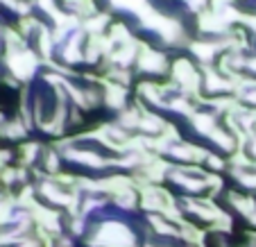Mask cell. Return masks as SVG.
Wrapping results in <instances>:
<instances>
[{"mask_svg":"<svg viewBox=\"0 0 256 247\" xmlns=\"http://www.w3.org/2000/svg\"><path fill=\"white\" fill-rule=\"evenodd\" d=\"M30 132V127L20 120L18 116L12 118V120H5L0 125V136L2 138H10V140H18V138H25Z\"/></svg>","mask_w":256,"mask_h":247,"instance_id":"8","label":"cell"},{"mask_svg":"<svg viewBox=\"0 0 256 247\" xmlns=\"http://www.w3.org/2000/svg\"><path fill=\"white\" fill-rule=\"evenodd\" d=\"M206 166L211 168V172H218V170L227 168V161H224L222 156H216V154L211 152V154H208V159H206Z\"/></svg>","mask_w":256,"mask_h":247,"instance_id":"12","label":"cell"},{"mask_svg":"<svg viewBox=\"0 0 256 247\" xmlns=\"http://www.w3.org/2000/svg\"><path fill=\"white\" fill-rule=\"evenodd\" d=\"M190 127H193L198 134L202 136H208L213 130L218 127V118H216V112H198L188 118Z\"/></svg>","mask_w":256,"mask_h":247,"instance_id":"6","label":"cell"},{"mask_svg":"<svg viewBox=\"0 0 256 247\" xmlns=\"http://www.w3.org/2000/svg\"><path fill=\"white\" fill-rule=\"evenodd\" d=\"M102 86H104V91H102V100H104L106 107L116 109V112L127 109V88L125 86L114 84V82H109V80H102Z\"/></svg>","mask_w":256,"mask_h":247,"instance_id":"4","label":"cell"},{"mask_svg":"<svg viewBox=\"0 0 256 247\" xmlns=\"http://www.w3.org/2000/svg\"><path fill=\"white\" fill-rule=\"evenodd\" d=\"M184 2L188 5V10L193 14H202L204 10H208V0H184Z\"/></svg>","mask_w":256,"mask_h":247,"instance_id":"13","label":"cell"},{"mask_svg":"<svg viewBox=\"0 0 256 247\" xmlns=\"http://www.w3.org/2000/svg\"><path fill=\"white\" fill-rule=\"evenodd\" d=\"M0 200H2V193H0Z\"/></svg>","mask_w":256,"mask_h":247,"instance_id":"17","label":"cell"},{"mask_svg":"<svg viewBox=\"0 0 256 247\" xmlns=\"http://www.w3.org/2000/svg\"><path fill=\"white\" fill-rule=\"evenodd\" d=\"M136 68H138L140 73H148V75H164L170 70L166 54L159 52V50H154V48H150L148 44L140 46L138 59H136Z\"/></svg>","mask_w":256,"mask_h":247,"instance_id":"2","label":"cell"},{"mask_svg":"<svg viewBox=\"0 0 256 247\" xmlns=\"http://www.w3.org/2000/svg\"><path fill=\"white\" fill-rule=\"evenodd\" d=\"M44 168L48 170V172H59V156L54 150H46L44 152Z\"/></svg>","mask_w":256,"mask_h":247,"instance_id":"11","label":"cell"},{"mask_svg":"<svg viewBox=\"0 0 256 247\" xmlns=\"http://www.w3.org/2000/svg\"><path fill=\"white\" fill-rule=\"evenodd\" d=\"M198 30L200 32H204V34H211V36L213 34H218V36L222 39V36H227L229 34L232 25H227L220 16L216 14V12L211 10V7H208V10H204L202 14H198Z\"/></svg>","mask_w":256,"mask_h":247,"instance_id":"3","label":"cell"},{"mask_svg":"<svg viewBox=\"0 0 256 247\" xmlns=\"http://www.w3.org/2000/svg\"><path fill=\"white\" fill-rule=\"evenodd\" d=\"M145 247H164V245H145Z\"/></svg>","mask_w":256,"mask_h":247,"instance_id":"16","label":"cell"},{"mask_svg":"<svg viewBox=\"0 0 256 247\" xmlns=\"http://www.w3.org/2000/svg\"><path fill=\"white\" fill-rule=\"evenodd\" d=\"M229 202L234 204V208H236L238 214L250 220V224L256 227V202L254 200L242 198V195H238V193H229Z\"/></svg>","mask_w":256,"mask_h":247,"instance_id":"7","label":"cell"},{"mask_svg":"<svg viewBox=\"0 0 256 247\" xmlns=\"http://www.w3.org/2000/svg\"><path fill=\"white\" fill-rule=\"evenodd\" d=\"M206 138L211 140L213 146H218V150H224V152H229V154H234V152L238 150V140L234 138L232 132H227V127H220V125H218L216 130H213L211 134L206 136Z\"/></svg>","mask_w":256,"mask_h":247,"instance_id":"5","label":"cell"},{"mask_svg":"<svg viewBox=\"0 0 256 247\" xmlns=\"http://www.w3.org/2000/svg\"><path fill=\"white\" fill-rule=\"evenodd\" d=\"M116 122L125 132H138V127H140V112H138V109H134V107L122 109V112H118Z\"/></svg>","mask_w":256,"mask_h":247,"instance_id":"9","label":"cell"},{"mask_svg":"<svg viewBox=\"0 0 256 247\" xmlns=\"http://www.w3.org/2000/svg\"><path fill=\"white\" fill-rule=\"evenodd\" d=\"M2 84H5V86H10V88H20V86H23V84H20L12 73H5V75H2Z\"/></svg>","mask_w":256,"mask_h":247,"instance_id":"14","label":"cell"},{"mask_svg":"<svg viewBox=\"0 0 256 247\" xmlns=\"http://www.w3.org/2000/svg\"><path fill=\"white\" fill-rule=\"evenodd\" d=\"M247 70H252V73H256V57L247 59Z\"/></svg>","mask_w":256,"mask_h":247,"instance_id":"15","label":"cell"},{"mask_svg":"<svg viewBox=\"0 0 256 247\" xmlns=\"http://www.w3.org/2000/svg\"><path fill=\"white\" fill-rule=\"evenodd\" d=\"M2 64H5L7 73L14 75L20 84H28L34 78V73H36L41 57H39V52H34L32 48H28V50H20V52H5Z\"/></svg>","mask_w":256,"mask_h":247,"instance_id":"1","label":"cell"},{"mask_svg":"<svg viewBox=\"0 0 256 247\" xmlns=\"http://www.w3.org/2000/svg\"><path fill=\"white\" fill-rule=\"evenodd\" d=\"M36 154H39V143L36 140H30V143H23L18 148V159H20V166H32L36 161Z\"/></svg>","mask_w":256,"mask_h":247,"instance_id":"10","label":"cell"}]
</instances>
